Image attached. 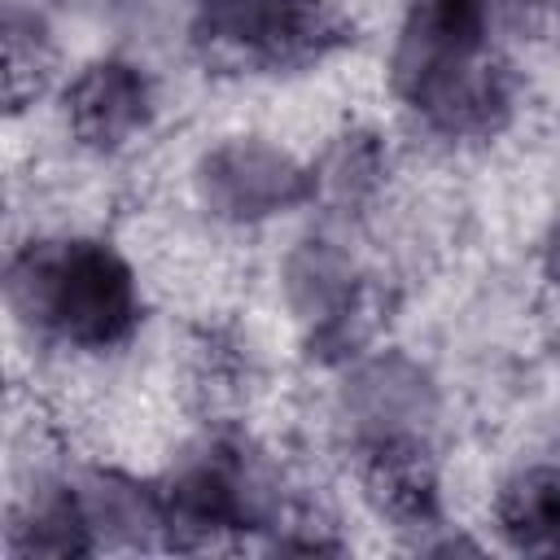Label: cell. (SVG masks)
<instances>
[{
	"label": "cell",
	"mask_w": 560,
	"mask_h": 560,
	"mask_svg": "<svg viewBox=\"0 0 560 560\" xmlns=\"http://www.w3.org/2000/svg\"><path fill=\"white\" fill-rule=\"evenodd\" d=\"M289 315L306 328V346L324 363H350L368 341V284L354 254L332 236H302L280 262Z\"/></svg>",
	"instance_id": "cell-4"
},
{
	"label": "cell",
	"mask_w": 560,
	"mask_h": 560,
	"mask_svg": "<svg viewBox=\"0 0 560 560\" xmlns=\"http://www.w3.org/2000/svg\"><path fill=\"white\" fill-rule=\"evenodd\" d=\"M4 298L22 328L79 354H109L140 328L136 267L96 236L26 241L9 258Z\"/></svg>",
	"instance_id": "cell-2"
},
{
	"label": "cell",
	"mask_w": 560,
	"mask_h": 560,
	"mask_svg": "<svg viewBox=\"0 0 560 560\" xmlns=\"http://www.w3.org/2000/svg\"><path fill=\"white\" fill-rule=\"evenodd\" d=\"M9 547L18 556H92L88 525L79 516V499L70 477L66 481H39L22 512L13 516Z\"/></svg>",
	"instance_id": "cell-12"
},
{
	"label": "cell",
	"mask_w": 560,
	"mask_h": 560,
	"mask_svg": "<svg viewBox=\"0 0 560 560\" xmlns=\"http://www.w3.org/2000/svg\"><path fill=\"white\" fill-rule=\"evenodd\" d=\"M385 171H389L385 140L372 127H346L311 162V188H315V201L332 210H350L376 197V188L385 184Z\"/></svg>",
	"instance_id": "cell-10"
},
{
	"label": "cell",
	"mask_w": 560,
	"mask_h": 560,
	"mask_svg": "<svg viewBox=\"0 0 560 560\" xmlns=\"http://www.w3.org/2000/svg\"><path fill=\"white\" fill-rule=\"evenodd\" d=\"M438 411L442 398L433 376L398 350L359 359L337 394V416L363 459L389 451H424L429 433L438 429Z\"/></svg>",
	"instance_id": "cell-5"
},
{
	"label": "cell",
	"mask_w": 560,
	"mask_h": 560,
	"mask_svg": "<svg viewBox=\"0 0 560 560\" xmlns=\"http://www.w3.org/2000/svg\"><path fill=\"white\" fill-rule=\"evenodd\" d=\"M192 31L254 66H302L341 39L328 0H192Z\"/></svg>",
	"instance_id": "cell-6"
},
{
	"label": "cell",
	"mask_w": 560,
	"mask_h": 560,
	"mask_svg": "<svg viewBox=\"0 0 560 560\" xmlns=\"http://www.w3.org/2000/svg\"><path fill=\"white\" fill-rule=\"evenodd\" d=\"M70 486L92 551H140L166 542V512L158 486L136 481L118 468H83L70 477Z\"/></svg>",
	"instance_id": "cell-8"
},
{
	"label": "cell",
	"mask_w": 560,
	"mask_h": 560,
	"mask_svg": "<svg viewBox=\"0 0 560 560\" xmlns=\"http://www.w3.org/2000/svg\"><path fill=\"white\" fill-rule=\"evenodd\" d=\"M494 521L521 551H560V468L534 464L512 472L494 499Z\"/></svg>",
	"instance_id": "cell-11"
},
{
	"label": "cell",
	"mask_w": 560,
	"mask_h": 560,
	"mask_svg": "<svg viewBox=\"0 0 560 560\" xmlns=\"http://www.w3.org/2000/svg\"><path fill=\"white\" fill-rule=\"evenodd\" d=\"M494 22V0H407L389 88L442 140H490L512 114V79L490 48Z\"/></svg>",
	"instance_id": "cell-1"
},
{
	"label": "cell",
	"mask_w": 560,
	"mask_h": 560,
	"mask_svg": "<svg viewBox=\"0 0 560 560\" xmlns=\"http://www.w3.org/2000/svg\"><path fill=\"white\" fill-rule=\"evenodd\" d=\"M363 486L372 508L398 529H433L442 516L438 477L424 451H389L363 459Z\"/></svg>",
	"instance_id": "cell-9"
},
{
	"label": "cell",
	"mask_w": 560,
	"mask_h": 560,
	"mask_svg": "<svg viewBox=\"0 0 560 560\" xmlns=\"http://www.w3.org/2000/svg\"><path fill=\"white\" fill-rule=\"evenodd\" d=\"M192 197L201 214L228 228L271 223L315 201L311 166L267 136H228L192 166Z\"/></svg>",
	"instance_id": "cell-3"
},
{
	"label": "cell",
	"mask_w": 560,
	"mask_h": 560,
	"mask_svg": "<svg viewBox=\"0 0 560 560\" xmlns=\"http://www.w3.org/2000/svg\"><path fill=\"white\" fill-rule=\"evenodd\" d=\"M158 118V88L131 57H96L66 88V127L92 153L131 149Z\"/></svg>",
	"instance_id": "cell-7"
},
{
	"label": "cell",
	"mask_w": 560,
	"mask_h": 560,
	"mask_svg": "<svg viewBox=\"0 0 560 560\" xmlns=\"http://www.w3.org/2000/svg\"><path fill=\"white\" fill-rule=\"evenodd\" d=\"M542 271H547V284L560 293V219H556L551 232H547V245H542Z\"/></svg>",
	"instance_id": "cell-13"
}]
</instances>
